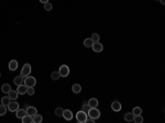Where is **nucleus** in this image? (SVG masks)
Here are the masks:
<instances>
[{
	"label": "nucleus",
	"mask_w": 165,
	"mask_h": 123,
	"mask_svg": "<svg viewBox=\"0 0 165 123\" xmlns=\"http://www.w3.org/2000/svg\"><path fill=\"white\" fill-rule=\"evenodd\" d=\"M87 114H88V117H89V118L94 119V120H96V119H99V118H100V111H99L97 108H90V109L88 110Z\"/></svg>",
	"instance_id": "nucleus-1"
},
{
	"label": "nucleus",
	"mask_w": 165,
	"mask_h": 123,
	"mask_svg": "<svg viewBox=\"0 0 165 123\" xmlns=\"http://www.w3.org/2000/svg\"><path fill=\"white\" fill-rule=\"evenodd\" d=\"M23 84H24L26 87H34V86L36 85V79L29 75V76H26V77H24Z\"/></svg>",
	"instance_id": "nucleus-2"
},
{
	"label": "nucleus",
	"mask_w": 165,
	"mask_h": 123,
	"mask_svg": "<svg viewBox=\"0 0 165 123\" xmlns=\"http://www.w3.org/2000/svg\"><path fill=\"white\" fill-rule=\"evenodd\" d=\"M76 119H77V121H78V122L84 123V122L87 121V119H88V114L86 113L85 111L80 110V111H78L77 113H76Z\"/></svg>",
	"instance_id": "nucleus-3"
},
{
	"label": "nucleus",
	"mask_w": 165,
	"mask_h": 123,
	"mask_svg": "<svg viewBox=\"0 0 165 123\" xmlns=\"http://www.w3.org/2000/svg\"><path fill=\"white\" fill-rule=\"evenodd\" d=\"M58 73L59 75L62 76V77H67V76L69 75V68L67 65H62L61 67H59L58 69Z\"/></svg>",
	"instance_id": "nucleus-4"
},
{
	"label": "nucleus",
	"mask_w": 165,
	"mask_h": 123,
	"mask_svg": "<svg viewBox=\"0 0 165 123\" xmlns=\"http://www.w3.org/2000/svg\"><path fill=\"white\" fill-rule=\"evenodd\" d=\"M30 73H31V65L24 64L22 67V71H21V76L22 77H26V76L30 75Z\"/></svg>",
	"instance_id": "nucleus-5"
},
{
	"label": "nucleus",
	"mask_w": 165,
	"mask_h": 123,
	"mask_svg": "<svg viewBox=\"0 0 165 123\" xmlns=\"http://www.w3.org/2000/svg\"><path fill=\"white\" fill-rule=\"evenodd\" d=\"M19 103L16 101H14V100H12V101H10V103L7 106V109H9V111H11V112H15L16 110L19 109Z\"/></svg>",
	"instance_id": "nucleus-6"
},
{
	"label": "nucleus",
	"mask_w": 165,
	"mask_h": 123,
	"mask_svg": "<svg viewBox=\"0 0 165 123\" xmlns=\"http://www.w3.org/2000/svg\"><path fill=\"white\" fill-rule=\"evenodd\" d=\"M91 48L94 49V52H96V53H100L102 49H104V46H102V44H100L99 42H95L94 44H92Z\"/></svg>",
	"instance_id": "nucleus-7"
},
{
	"label": "nucleus",
	"mask_w": 165,
	"mask_h": 123,
	"mask_svg": "<svg viewBox=\"0 0 165 123\" xmlns=\"http://www.w3.org/2000/svg\"><path fill=\"white\" fill-rule=\"evenodd\" d=\"M18 66H19V63L18 61H15V59H12V61L9 62V69L11 72H14L18 69Z\"/></svg>",
	"instance_id": "nucleus-8"
},
{
	"label": "nucleus",
	"mask_w": 165,
	"mask_h": 123,
	"mask_svg": "<svg viewBox=\"0 0 165 123\" xmlns=\"http://www.w3.org/2000/svg\"><path fill=\"white\" fill-rule=\"evenodd\" d=\"M26 89H28V87L24 85V84H21L18 86V88H16V91H18L19 95H24L26 94Z\"/></svg>",
	"instance_id": "nucleus-9"
},
{
	"label": "nucleus",
	"mask_w": 165,
	"mask_h": 123,
	"mask_svg": "<svg viewBox=\"0 0 165 123\" xmlns=\"http://www.w3.org/2000/svg\"><path fill=\"white\" fill-rule=\"evenodd\" d=\"M63 118L65 119V120H72L73 119V112L71 110H64L63 111Z\"/></svg>",
	"instance_id": "nucleus-10"
},
{
	"label": "nucleus",
	"mask_w": 165,
	"mask_h": 123,
	"mask_svg": "<svg viewBox=\"0 0 165 123\" xmlns=\"http://www.w3.org/2000/svg\"><path fill=\"white\" fill-rule=\"evenodd\" d=\"M111 109L113 111H116V112H118V111H120L121 110V103L119 101H113L111 103Z\"/></svg>",
	"instance_id": "nucleus-11"
},
{
	"label": "nucleus",
	"mask_w": 165,
	"mask_h": 123,
	"mask_svg": "<svg viewBox=\"0 0 165 123\" xmlns=\"http://www.w3.org/2000/svg\"><path fill=\"white\" fill-rule=\"evenodd\" d=\"M25 114H26V110H24V109H18V110L15 111V115H16V118H19V119H22Z\"/></svg>",
	"instance_id": "nucleus-12"
},
{
	"label": "nucleus",
	"mask_w": 165,
	"mask_h": 123,
	"mask_svg": "<svg viewBox=\"0 0 165 123\" xmlns=\"http://www.w3.org/2000/svg\"><path fill=\"white\" fill-rule=\"evenodd\" d=\"M88 106L90 108H97V106H98V100L96 98H91V99H89L88 100Z\"/></svg>",
	"instance_id": "nucleus-13"
},
{
	"label": "nucleus",
	"mask_w": 165,
	"mask_h": 123,
	"mask_svg": "<svg viewBox=\"0 0 165 123\" xmlns=\"http://www.w3.org/2000/svg\"><path fill=\"white\" fill-rule=\"evenodd\" d=\"M18 95H19L18 91H16V90H12V89L8 92V96H9V98L11 99V100H15V99L18 98Z\"/></svg>",
	"instance_id": "nucleus-14"
},
{
	"label": "nucleus",
	"mask_w": 165,
	"mask_h": 123,
	"mask_svg": "<svg viewBox=\"0 0 165 123\" xmlns=\"http://www.w3.org/2000/svg\"><path fill=\"white\" fill-rule=\"evenodd\" d=\"M38 113V110H36V108H34V107H28L26 108V114H29V115H34V114H36Z\"/></svg>",
	"instance_id": "nucleus-15"
},
{
	"label": "nucleus",
	"mask_w": 165,
	"mask_h": 123,
	"mask_svg": "<svg viewBox=\"0 0 165 123\" xmlns=\"http://www.w3.org/2000/svg\"><path fill=\"white\" fill-rule=\"evenodd\" d=\"M23 80H24V77H22V76L20 75V76H16V77L13 79V82H14L15 86H19V85L23 84Z\"/></svg>",
	"instance_id": "nucleus-16"
},
{
	"label": "nucleus",
	"mask_w": 165,
	"mask_h": 123,
	"mask_svg": "<svg viewBox=\"0 0 165 123\" xmlns=\"http://www.w3.org/2000/svg\"><path fill=\"white\" fill-rule=\"evenodd\" d=\"M43 120V118H42V115H40V114H34L32 117V122H34V123H41Z\"/></svg>",
	"instance_id": "nucleus-17"
},
{
	"label": "nucleus",
	"mask_w": 165,
	"mask_h": 123,
	"mask_svg": "<svg viewBox=\"0 0 165 123\" xmlns=\"http://www.w3.org/2000/svg\"><path fill=\"white\" fill-rule=\"evenodd\" d=\"M133 117L134 114L132 113V112H127V113L124 114V120L127 122H132V120H133Z\"/></svg>",
	"instance_id": "nucleus-18"
},
{
	"label": "nucleus",
	"mask_w": 165,
	"mask_h": 123,
	"mask_svg": "<svg viewBox=\"0 0 165 123\" xmlns=\"http://www.w3.org/2000/svg\"><path fill=\"white\" fill-rule=\"evenodd\" d=\"M73 92L74 94H79V92L81 91V86L80 85H78V84H75V85H73Z\"/></svg>",
	"instance_id": "nucleus-19"
},
{
	"label": "nucleus",
	"mask_w": 165,
	"mask_h": 123,
	"mask_svg": "<svg viewBox=\"0 0 165 123\" xmlns=\"http://www.w3.org/2000/svg\"><path fill=\"white\" fill-rule=\"evenodd\" d=\"M1 90H2L3 94H8V92L11 90V87H10L9 84H3L2 87H1Z\"/></svg>",
	"instance_id": "nucleus-20"
},
{
	"label": "nucleus",
	"mask_w": 165,
	"mask_h": 123,
	"mask_svg": "<svg viewBox=\"0 0 165 123\" xmlns=\"http://www.w3.org/2000/svg\"><path fill=\"white\" fill-rule=\"evenodd\" d=\"M22 122L23 123H31L32 122V115H29V114H25L24 117H23L22 119Z\"/></svg>",
	"instance_id": "nucleus-21"
},
{
	"label": "nucleus",
	"mask_w": 165,
	"mask_h": 123,
	"mask_svg": "<svg viewBox=\"0 0 165 123\" xmlns=\"http://www.w3.org/2000/svg\"><path fill=\"white\" fill-rule=\"evenodd\" d=\"M0 101H1V103H2V104L8 106V104L10 103V101H11V99H10V98H9V96H8V97H2V98H1V100H0Z\"/></svg>",
	"instance_id": "nucleus-22"
},
{
	"label": "nucleus",
	"mask_w": 165,
	"mask_h": 123,
	"mask_svg": "<svg viewBox=\"0 0 165 123\" xmlns=\"http://www.w3.org/2000/svg\"><path fill=\"white\" fill-rule=\"evenodd\" d=\"M92 44H94V42H92L91 39H86L84 41V45L86 46V47H91Z\"/></svg>",
	"instance_id": "nucleus-23"
},
{
	"label": "nucleus",
	"mask_w": 165,
	"mask_h": 123,
	"mask_svg": "<svg viewBox=\"0 0 165 123\" xmlns=\"http://www.w3.org/2000/svg\"><path fill=\"white\" fill-rule=\"evenodd\" d=\"M133 121H134L135 123H142V122H143V118H142L141 114L134 115V117H133Z\"/></svg>",
	"instance_id": "nucleus-24"
},
{
	"label": "nucleus",
	"mask_w": 165,
	"mask_h": 123,
	"mask_svg": "<svg viewBox=\"0 0 165 123\" xmlns=\"http://www.w3.org/2000/svg\"><path fill=\"white\" fill-rule=\"evenodd\" d=\"M90 39L92 40V42L95 43V42H99V40H100V36H99L98 33H92Z\"/></svg>",
	"instance_id": "nucleus-25"
},
{
	"label": "nucleus",
	"mask_w": 165,
	"mask_h": 123,
	"mask_svg": "<svg viewBox=\"0 0 165 123\" xmlns=\"http://www.w3.org/2000/svg\"><path fill=\"white\" fill-rule=\"evenodd\" d=\"M59 77H61V75H59L58 72H53L51 74V78L53 80H57V79H59Z\"/></svg>",
	"instance_id": "nucleus-26"
},
{
	"label": "nucleus",
	"mask_w": 165,
	"mask_h": 123,
	"mask_svg": "<svg viewBox=\"0 0 165 123\" xmlns=\"http://www.w3.org/2000/svg\"><path fill=\"white\" fill-rule=\"evenodd\" d=\"M6 112H7V106L1 103V106H0V115H5Z\"/></svg>",
	"instance_id": "nucleus-27"
},
{
	"label": "nucleus",
	"mask_w": 165,
	"mask_h": 123,
	"mask_svg": "<svg viewBox=\"0 0 165 123\" xmlns=\"http://www.w3.org/2000/svg\"><path fill=\"white\" fill-rule=\"evenodd\" d=\"M132 113H133L134 115H138V114H141L142 113V109L140 107H135L133 109V111H132Z\"/></svg>",
	"instance_id": "nucleus-28"
},
{
	"label": "nucleus",
	"mask_w": 165,
	"mask_h": 123,
	"mask_svg": "<svg viewBox=\"0 0 165 123\" xmlns=\"http://www.w3.org/2000/svg\"><path fill=\"white\" fill-rule=\"evenodd\" d=\"M52 8H53L52 3H50V2H46V3H44V9L46 10V11H51Z\"/></svg>",
	"instance_id": "nucleus-29"
},
{
	"label": "nucleus",
	"mask_w": 165,
	"mask_h": 123,
	"mask_svg": "<svg viewBox=\"0 0 165 123\" xmlns=\"http://www.w3.org/2000/svg\"><path fill=\"white\" fill-rule=\"evenodd\" d=\"M63 109L62 108H56V110H55V114L57 115V117H62L63 115Z\"/></svg>",
	"instance_id": "nucleus-30"
},
{
	"label": "nucleus",
	"mask_w": 165,
	"mask_h": 123,
	"mask_svg": "<svg viewBox=\"0 0 165 123\" xmlns=\"http://www.w3.org/2000/svg\"><path fill=\"white\" fill-rule=\"evenodd\" d=\"M26 94H28L29 96H33L34 95V88L33 87H28V89H26Z\"/></svg>",
	"instance_id": "nucleus-31"
},
{
	"label": "nucleus",
	"mask_w": 165,
	"mask_h": 123,
	"mask_svg": "<svg viewBox=\"0 0 165 123\" xmlns=\"http://www.w3.org/2000/svg\"><path fill=\"white\" fill-rule=\"evenodd\" d=\"M89 109H90V107H89V106H88V103H87V104H84V106H82V111H85L86 113H87V112H88Z\"/></svg>",
	"instance_id": "nucleus-32"
},
{
	"label": "nucleus",
	"mask_w": 165,
	"mask_h": 123,
	"mask_svg": "<svg viewBox=\"0 0 165 123\" xmlns=\"http://www.w3.org/2000/svg\"><path fill=\"white\" fill-rule=\"evenodd\" d=\"M42 3H46V2H48V0H40Z\"/></svg>",
	"instance_id": "nucleus-33"
},
{
	"label": "nucleus",
	"mask_w": 165,
	"mask_h": 123,
	"mask_svg": "<svg viewBox=\"0 0 165 123\" xmlns=\"http://www.w3.org/2000/svg\"><path fill=\"white\" fill-rule=\"evenodd\" d=\"M160 2L162 3V5H164V3H165V0H160Z\"/></svg>",
	"instance_id": "nucleus-34"
},
{
	"label": "nucleus",
	"mask_w": 165,
	"mask_h": 123,
	"mask_svg": "<svg viewBox=\"0 0 165 123\" xmlns=\"http://www.w3.org/2000/svg\"><path fill=\"white\" fill-rule=\"evenodd\" d=\"M0 100H1V99H0Z\"/></svg>",
	"instance_id": "nucleus-35"
}]
</instances>
